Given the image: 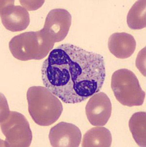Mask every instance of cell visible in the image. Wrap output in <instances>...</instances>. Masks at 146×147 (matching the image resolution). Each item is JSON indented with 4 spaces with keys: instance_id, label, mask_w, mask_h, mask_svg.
<instances>
[{
    "instance_id": "1",
    "label": "cell",
    "mask_w": 146,
    "mask_h": 147,
    "mask_svg": "<svg viewBox=\"0 0 146 147\" xmlns=\"http://www.w3.org/2000/svg\"><path fill=\"white\" fill-rule=\"evenodd\" d=\"M41 71L45 87L68 104L79 103L98 92L106 77L103 56L68 43L51 51Z\"/></svg>"
},
{
    "instance_id": "2",
    "label": "cell",
    "mask_w": 146,
    "mask_h": 147,
    "mask_svg": "<svg viewBox=\"0 0 146 147\" xmlns=\"http://www.w3.org/2000/svg\"><path fill=\"white\" fill-rule=\"evenodd\" d=\"M26 97L29 113L38 125H52L62 113L63 105L60 100L46 87H30L27 91Z\"/></svg>"
},
{
    "instance_id": "3",
    "label": "cell",
    "mask_w": 146,
    "mask_h": 147,
    "mask_svg": "<svg viewBox=\"0 0 146 147\" xmlns=\"http://www.w3.org/2000/svg\"><path fill=\"white\" fill-rule=\"evenodd\" d=\"M54 44L41 29L14 36L8 45L13 57L20 61H25L45 58L52 51Z\"/></svg>"
},
{
    "instance_id": "4",
    "label": "cell",
    "mask_w": 146,
    "mask_h": 147,
    "mask_svg": "<svg viewBox=\"0 0 146 147\" xmlns=\"http://www.w3.org/2000/svg\"><path fill=\"white\" fill-rule=\"evenodd\" d=\"M1 103V129L5 136V147H29L32 141V133L29 123L23 115L10 111L6 99Z\"/></svg>"
},
{
    "instance_id": "5",
    "label": "cell",
    "mask_w": 146,
    "mask_h": 147,
    "mask_svg": "<svg viewBox=\"0 0 146 147\" xmlns=\"http://www.w3.org/2000/svg\"><path fill=\"white\" fill-rule=\"evenodd\" d=\"M111 88L116 100L124 106L138 107L144 103L145 92L135 74L128 69H120L113 72Z\"/></svg>"
},
{
    "instance_id": "6",
    "label": "cell",
    "mask_w": 146,
    "mask_h": 147,
    "mask_svg": "<svg viewBox=\"0 0 146 147\" xmlns=\"http://www.w3.org/2000/svg\"><path fill=\"white\" fill-rule=\"evenodd\" d=\"M71 24L72 16L69 11L56 8L48 13L41 30L52 42H59L67 36Z\"/></svg>"
},
{
    "instance_id": "7",
    "label": "cell",
    "mask_w": 146,
    "mask_h": 147,
    "mask_svg": "<svg viewBox=\"0 0 146 147\" xmlns=\"http://www.w3.org/2000/svg\"><path fill=\"white\" fill-rule=\"evenodd\" d=\"M14 1H0V14L2 24L12 32L22 31L30 24L29 12L23 6L15 5Z\"/></svg>"
},
{
    "instance_id": "8",
    "label": "cell",
    "mask_w": 146,
    "mask_h": 147,
    "mask_svg": "<svg viewBox=\"0 0 146 147\" xmlns=\"http://www.w3.org/2000/svg\"><path fill=\"white\" fill-rule=\"evenodd\" d=\"M112 111L110 98L103 92H98L91 96L85 107L87 119L94 126L106 125L111 116Z\"/></svg>"
},
{
    "instance_id": "9",
    "label": "cell",
    "mask_w": 146,
    "mask_h": 147,
    "mask_svg": "<svg viewBox=\"0 0 146 147\" xmlns=\"http://www.w3.org/2000/svg\"><path fill=\"white\" fill-rule=\"evenodd\" d=\"M80 129L71 123L60 122L52 127L49 134L51 145L54 147H77L81 141Z\"/></svg>"
},
{
    "instance_id": "10",
    "label": "cell",
    "mask_w": 146,
    "mask_h": 147,
    "mask_svg": "<svg viewBox=\"0 0 146 147\" xmlns=\"http://www.w3.org/2000/svg\"><path fill=\"white\" fill-rule=\"evenodd\" d=\"M108 46L111 53L116 58L126 59L133 55L136 49V42L130 34L115 33L109 38Z\"/></svg>"
},
{
    "instance_id": "11",
    "label": "cell",
    "mask_w": 146,
    "mask_h": 147,
    "mask_svg": "<svg viewBox=\"0 0 146 147\" xmlns=\"http://www.w3.org/2000/svg\"><path fill=\"white\" fill-rule=\"evenodd\" d=\"M112 142V134L110 131L105 127L96 126L84 134L82 147H110Z\"/></svg>"
},
{
    "instance_id": "12",
    "label": "cell",
    "mask_w": 146,
    "mask_h": 147,
    "mask_svg": "<svg viewBox=\"0 0 146 147\" xmlns=\"http://www.w3.org/2000/svg\"><path fill=\"white\" fill-rule=\"evenodd\" d=\"M146 113L139 112L131 117L129 122V129L132 137L140 147H146Z\"/></svg>"
},
{
    "instance_id": "13",
    "label": "cell",
    "mask_w": 146,
    "mask_h": 147,
    "mask_svg": "<svg viewBox=\"0 0 146 147\" xmlns=\"http://www.w3.org/2000/svg\"><path fill=\"white\" fill-rule=\"evenodd\" d=\"M146 0L137 1L129 10L127 22L132 30H140L146 26Z\"/></svg>"
},
{
    "instance_id": "14",
    "label": "cell",
    "mask_w": 146,
    "mask_h": 147,
    "mask_svg": "<svg viewBox=\"0 0 146 147\" xmlns=\"http://www.w3.org/2000/svg\"><path fill=\"white\" fill-rule=\"evenodd\" d=\"M136 66L142 74L146 76V47L139 52L136 59Z\"/></svg>"
},
{
    "instance_id": "15",
    "label": "cell",
    "mask_w": 146,
    "mask_h": 147,
    "mask_svg": "<svg viewBox=\"0 0 146 147\" xmlns=\"http://www.w3.org/2000/svg\"><path fill=\"white\" fill-rule=\"evenodd\" d=\"M20 4L27 10H36L43 6L44 1H20Z\"/></svg>"
}]
</instances>
